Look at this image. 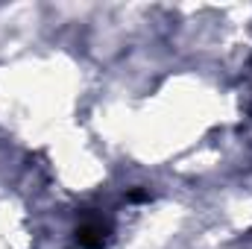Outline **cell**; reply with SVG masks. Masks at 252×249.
Listing matches in <instances>:
<instances>
[{
	"mask_svg": "<svg viewBox=\"0 0 252 249\" xmlns=\"http://www.w3.org/2000/svg\"><path fill=\"white\" fill-rule=\"evenodd\" d=\"M103 235H106V229H103V226H97V223H88V226H82V229L76 232L79 247H82V249H100V247H103Z\"/></svg>",
	"mask_w": 252,
	"mask_h": 249,
	"instance_id": "cell-1",
	"label": "cell"
}]
</instances>
